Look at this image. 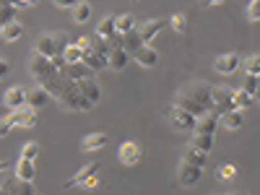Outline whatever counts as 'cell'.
Returning a JSON list of instances; mask_svg holds the SVG:
<instances>
[{"instance_id":"cell-33","label":"cell","mask_w":260,"mask_h":195,"mask_svg":"<svg viewBox=\"0 0 260 195\" xmlns=\"http://www.w3.org/2000/svg\"><path fill=\"white\" fill-rule=\"evenodd\" d=\"M16 6H11V3H6V0H0V26H6L8 21H13L16 18Z\"/></svg>"},{"instance_id":"cell-1","label":"cell","mask_w":260,"mask_h":195,"mask_svg":"<svg viewBox=\"0 0 260 195\" xmlns=\"http://www.w3.org/2000/svg\"><path fill=\"white\" fill-rule=\"evenodd\" d=\"M60 68L55 65V60L52 57H47V55H42V52H31V57H29V73L37 78V83H42V81H47L50 76H55Z\"/></svg>"},{"instance_id":"cell-39","label":"cell","mask_w":260,"mask_h":195,"mask_svg":"<svg viewBox=\"0 0 260 195\" xmlns=\"http://www.w3.org/2000/svg\"><path fill=\"white\" fill-rule=\"evenodd\" d=\"M99 185H102V177H99V172H94V175L83 177V180L78 182V187H83V190H94V187H99Z\"/></svg>"},{"instance_id":"cell-47","label":"cell","mask_w":260,"mask_h":195,"mask_svg":"<svg viewBox=\"0 0 260 195\" xmlns=\"http://www.w3.org/2000/svg\"><path fill=\"white\" fill-rule=\"evenodd\" d=\"M203 3V8H208V6H219V3H224V0H201Z\"/></svg>"},{"instance_id":"cell-19","label":"cell","mask_w":260,"mask_h":195,"mask_svg":"<svg viewBox=\"0 0 260 195\" xmlns=\"http://www.w3.org/2000/svg\"><path fill=\"white\" fill-rule=\"evenodd\" d=\"M107 133H89L83 141H81V151H86V154H91V151H99L107 146Z\"/></svg>"},{"instance_id":"cell-2","label":"cell","mask_w":260,"mask_h":195,"mask_svg":"<svg viewBox=\"0 0 260 195\" xmlns=\"http://www.w3.org/2000/svg\"><path fill=\"white\" fill-rule=\"evenodd\" d=\"M232 94H234V89H229V86H211V110L208 112L224 115V112L234 110Z\"/></svg>"},{"instance_id":"cell-50","label":"cell","mask_w":260,"mask_h":195,"mask_svg":"<svg viewBox=\"0 0 260 195\" xmlns=\"http://www.w3.org/2000/svg\"><path fill=\"white\" fill-rule=\"evenodd\" d=\"M0 39H3V37H0Z\"/></svg>"},{"instance_id":"cell-6","label":"cell","mask_w":260,"mask_h":195,"mask_svg":"<svg viewBox=\"0 0 260 195\" xmlns=\"http://www.w3.org/2000/svg\"><path fill=\"white\" fill-rule=\"evenodd\" d=\"M141 156H143V148H141L138 141H125V143H120V148H117V159H120L122 164H127V167L138 164Z\"/></svg>"},{"instance_id":"cell-49","label":"cell","mask_w":260,"mask_h":195,"mask_svg":"<svg viewBox=\"0 0 260 195\" xmlns=\"http://www.w3.org/2000/svg\"><path fill=\"white\" fill-rule=\"evenodd\" d=\"M6 3H11V6H16V0H6ZM16 8H18V6H16Z\"/></svg>"},{"instance_id":"cell-14","label":"cell","mask_w":260,"mask_h":195,"mask_svg":"<svg viewBox=\"0 0 260 195\" xmlns=\"http://www.w3.org/2000/svg\"><path fill=\"white\" fill-rule=\"evenodd\" d=\"M81 62L89 71H102V68H107V55H102V52L89 47V50H81Z\"/></svg>"},{"instance_id":"cell-45","label":"cell","mask_w":260,"mask_h":195,"mask_svg":"<svg viewBox=\"0 0 260 195\" xmlns=\"http://www.w3.org/2000/svg\"><path fill=\"white\" fill-rule=\"evenodd\" d=\"M76 3H78V0H55V6H57V8H73Z\"/></svg>"},{"instance_id":"cell-28","label":"cell","mask_w":260,"mask_h":195,"mask_svg":"<svg viewBox=\"0 0 260 195\" xmlns=\"http://www.w3.org/2000/svg\"><path fill=\"white\" fill-rule=\"evenodd\" d=\"M130 29H136V18L133 13H122V16H115V31L117 34H125Z\"/></svg>"},{"instance_id":"cell-15","label":"cell","mask_w":260,"mask_h":195,"mask_svg":"<svg viewBox=\"0 0 260 195\" xmlns=\"http://www.w3.org/2000/svg\"><path fill=\"white\" fill-rule=\"evenodd\" d=\"M219 125H224V130H240L245 125V112L242 110H229L224 115H219Z\"/></svg>"},{"instance_id":"cell-23","label":"cell","mask_w":260,"mask_h":195,"mask_svg":"<svg viewBox=\"0 0 260 195\" xmlns=\"http://www.w3.org/2000/svg\"><path fill=\"white\" fill-rule=\"evenodd\" d=\"M34 175H37V169H34V161H31V159H24V156H21V159L16 161V177H18V180H34Z\"/></svg>"},{"instance_id":"cell-25","label":"cell","mask_w":260,"mask_h":195,"mask_svg":"<svg viewBox=\"0 0 260 195\" xmlns=\"http://www.w3.org/2000/svg\"><path fill=\"white\" fill-rule=\"evenodd\" d=\"M232 102H234V110H247V107H252V102H255V96H250L245 89H234V94H232Z\"/></svg>"},{"instance_id":"cell-12","label":"cell","mask_w":260,"mask_h":195,"mask_svg":"<svg viewBox=\"0 0 260 195\" xmlns=\"http://www.w3.org/2000/svg\"><path fill=\"white\" fill-rule=\"evenodd\" d=\"M138 29V37H141V42L143 45H148L151 39H154L161 29H164V18H148V21H143L141 26H136Z\"/></svg>"},{"instance_id":"cell-48","label":"cell","mask_w":260,"mask_h":195,"mask_svg":"<svg viewBox=\"0 0 260 195\" xmlns=\"http://www.w3.org/2000/svg\"><path fill=\"white\" fill-rule=\"evenodd\" d=\"M6 169H8V161H6V159H0V175H3Z\"/></svg>"},{"instance_id":"cell-41","label":"cell","mask_w":260,"mask_h":195,"mask_svg":"<svg viewBox=\"0 0 260 195\" xmlns=\"http://www.w3.org/2000/svg\"><path fill=\"white\" fill-rule=\"evenodd\" d=\"M13 117H11V112L8 115H3V117H0V138H6L8 133H13Z\"/></svg>"},{"instance_id":"cell-37","label":"cell","mask_w":260,"mask_h":195,"mask_svg":"<svg viewBox=\"0 0 260 195\" xmlns=\"http://www.w3.org/2000/svg\"><path fill=\"white\" fill-rule=\"evenodd\" d=\"M242 89H245L250 96H257V73H245V78H242Z\"/></svg>"},{"instance_id":"cell-30","label":"cell","mask_w":260,"mask_h":195,"mask_svg":"<svg viewBox=\"0 0 260 195\" xmlns=\"http://www.w3.org/2000/svg\"><path fill=\"white\" fill-rule=\"evenodd\" d=\"M18 192H21V180L16 175L0 182V195H18Z\"/></svg>"},{"instance_id":"cell-7","label":"cell","mask_w":260,"mask_h":195,"mask_svg":"<svg viewBox=\"0 0 260 195\" xmlns=\"http://www.w3.org/2000/svg\"><path fill=\"white\" fill-rule=\"evenodd\" d=\"M240 55L237 52H226V55H219L213 60V71L216 73H221V76H232V73H237L240 71Z\"/></svg>"},{"instance_id":"cell-34","label":"cell","mask_w":260,"mask_h":195,"mask_svg":"<svg viewBox=\"0 0 260 195\" xmlns=\"http://www.w3.org/2000/svg\"><path fill=\"white\" fill-rule=\"evenodd\" d=\"M62 60L68 62V65L71 62H81V47L76 45V42H68V47L62 50Z\"/></svg>"},{"instance_id":"cell-13","label":"cell","mask_w":260,"mask_h":195,"mask_svg":"<svg viewBox=\"0 0 260 195\" xmlns=\"http://www.w3.org/2000/svg\"><path fill=\"white\" fill-rule=\"evenodd\" d=\"M24 99H26V86H11V89H6V94H3V104L8 107V110L24 107Z\"/></svg>"},{"instance_id":"cell-36","label":"cell","mask_w":260,"mask_h":195,"mask_svg":"<svg viewBox=\"0 0 260 195\" xmlns=\"http://www.w3.org/2000/svg\"><path fill=\"white\" fill-rule=\"evenodd\" d=\"M169 26L175 29L177 34L187 31V16H185V13H172V18H169Z\"/></svg>"},{"instance_id":"cell-17","label":"cell","mask_w":260,"mask_h":195,"mask_svg":"<svg viewBox=\"0 0 260 195\" xmlns=\"http://www.w3.org/2000/svg\"><path fill=\"white\" fill-rule=\"evenodd\" d=\"M127 60H130V52H125L122 47H115V50H110V55H107V68L110 71H122L127 65Z\"/></svg>"},{"instance_id":"cell-16","label":"cell","mask_w":260,"mask_h":195,"mask_svg":"<svg viewBox=\"0 0 260 195\" xmlns=\"http://www.w3.org/2000/svg\"><path fill=\"white\" fill-rule=\"evenodd\" d=\"M216 127H219V115L203 112V115L195 117V127L192 130H201V133H216Z\"/></svg>"},{"instance_id":"cell-18","label":"cell","mask_w":260,"mask_h":195,"mask_svg":"<svg viewBox=\"0 0 260 195\" xmlns=\"http://www.w3.org/2000/svg\"><path fill=\"white\" fill-rule=\"evenodd\" d=\"M187 146L198 148V151H206V154H208V151L213 148V133H201V130H192Z\"/></svg>"},{"instance_id":"cell-29","label":"cell","mask_w":260,"mask_h":195,"mask_svg":"<svg viewBox=\"0 0 260 195\" xmlns=\"http://www.w3.org/2000/svg\"><path fill=\"white\" fill-rule=\"evenodd\" d=\"M182 159L190 161V164H195V167H206V161H208L206 151H198V148H192V146H187V151H185Z\"/></svg>"},{"instance_id":"cell-31","label":"cell","mask_w":260,"mask_h":195,"mask_svg":"<svg viewBox=\"0 0 260 195\" xmlns=\"http://www.w3.org/2000/svg\"><path fill=\"white\" fill-rule=\"evenodd\" d=\"M219 182H229L237 177V167L234 164H221V167H216V175H213Z\"/></svg>"},{"instance_id":"cell-20","label":"cell","mask_w":260,"mask_h":195,"mask_svg":"<svg viewBox=\"0 0 260 195\" xmlns=\"http://www.w3.org/2000/svg\"><path fill=\"white\" fill-rule=\"evenodd\" d=\"M175 104L180 107V110H185V112L195 115V117H198V115H203V112H208V110H206L203 104L192 102V99H187V96H182V94H177V96H175Z\"/></svg>"},{"instance_id":"cell-10","label":"cell","mask_w":260,"mask_h":195,"mask_svg":"<svg viewBox=\"0 0 260 195\" xmlns=\"http://www.w3.org/2000/svg\"><path fill=\"white\" fill-rule=\"evenodd\" d=\"M73 81L78 83V89H81V94H83V96H89L94 104H99L102 89H99V83H96L94 73H91V76H83V78H73Z\"/></svg>"},{"instance_id":"cell-8","label":"cell","mask_w":260,"mask_h":195,"mask_svg":"<svg viewBox=\"0 0 260 195\" xmlns=\"http://www.w3.org/2000/svg\"><path fill=\"white\" fill-rule=\"evenodd\" d=\"M50 99H52V96L47 94L45 86L37 83V86H31V89H26V99H24V104L31 107V110H42V107H45Z\"/></svg>"},{"instance_id":"cell-5","label":"cell","mask_w":260,"mask_h":195,"mask_svg":"<svg viewBox=\"0 0 260 195\" xmlns=\"http://www.w3.org/2000/svg\"><path fill=\"white\" fill-rule=\"evenodd\" d=\"M203 177V167H195V164H190V161H180L177 164V182L182 185V187H190V185H195Z\"/></svg>"},{"instance_id":"cell-38","label":"cell","mask_w":260,"mask_h":195,"mask_svg":"<svg viewBox=\"0 0 260 195\" xmlns=\"http://www.w3.org/2000/svg\"><path fill=\"white\" fill-rule=\"evenodd\" d=\"M245 18L250 21V24H257L260 21V0H250V6L245 11Z\"/></svg>"},{"instance_id":"cell-32","label":"cell","mask_w":260,"mask_h":195,"mask_svg":"<svg viewBox=\"0 0 260 195\" xmlns=\"http://www.w3.org/2000/svg\"><path fill=\"white\" fill-rule=\"evenodd\" d=\"M94 34H99V37H110V34H115V16H104L99 24H96V31Z\"/></svg>"},{"instance_id":"cell-3","label":"cell","mask_w":260,"mask_h":195,"mask_svg":"<svg viewBox=\"0 0 260 195\" xmlns=\"http://www.w3.org/2000/svg\"><path fill=\"white\" fill-rule=\"evenodd\" d=\"M177 94H182V96H187L192 102L203 104L206 110H211V83H206V81H190V83L182 86Z\"/></svg>"},{"instance_id":"cell-42","label":"cell","mask_w":260,"mask_h":195,"mask_svg":"<svg viewBox=\"0 0 260 195\" xmlns=\"http://www.w3.org/2000/svg\"><path fill=\"white\" fill-rule=\"evenodd\" d=\"M52 37H55V52H57V55H62V50L68 47V42H71V39L65 37L62 31H57V34H52Z\"/></svg>"},{"instance_id":"cell-21","label":"cell","mask_w":260,"mask_h":195,"mask_svg":"<svg viewBox=\"0 0 260 195\" xmlns=\"http://www.w3.org/2000/svg\"><path fill=\"white\" fill-rule=\"evenodd\" d=\"M21 34H24V24H18V21H8L6 26H0V37H3L6 42H16L21 39Z\"/></svg>"},{"instance_id":"cell-43","label":"cell","mask_w":260,"mask_h":195,"mask_svg":"<svg viewBox=\"0 0 260 195\" xmlns=\"http://www.w3.org/2000/svg\"><path fill=\"white\" fill-rule=\"evenodd\" d=\"M76 45H78L81 50H89V47H91V37H78Z\"/></svg>"},{"instance_id":"cell-27","label":"cell","mask_w":260,"mask_h":195,"mask_svg":"<svg viewBox=\"0 0 260 195\" xmlns=\"http://www.w3.org/2000/svg\"><path fill=\"white\" fill-rule=\"evenodd\" d=\"M89 18H91V6L86 3V0H78V3L73 6V21L76 24H86Z\"/></svg>"},{"instance_id":"cell-40","label":"cell","mask_w":260,"mask_h":195,"mask_svg":"<svg viewBox=\"0 0 260 195\" xmlns=\"http://www.w3.org/2000/svg\"><path fill=\"white\" fill-rule=\"evenodd\" d=\"M37 154H39V143L37 141H29V143H24V148H21V156L24 159H37Z\"/></svg>"},{"instance_id":"cell-46","label":"cell","mask_w":260,"mask_h":195,"mask_svg":"<svg viewBox=\"0 0 260 195\" xmlns=\"http://www.w3.org/2000/svg\"><path fill=\"white\" fill-rule=\"evenodd\" d=\"M34 3H37V0H16L18 8H29V6H34Z\"/></svg>"},{"instance_id":"cell-35","label":"cell","mask_w":260,"mask_h":195,"mask_svg":"<svg viewBox=\"0 0 260 195\" xmlns=\"http://www.w3.org/2000/svg\"><path fill=\"white\" fill-rule=\"evenodd\" d=\"M240 68H245V73H260V55H247L245 60H240Z\"/></svg>"},{"instance_id":"cell-22","label":"cell","mask_w":260,"mask_h":195,"mask_svg":"<svg viewBox=\"0 0 260 195\" xmlns=\"http://www.w3.org/2000/svg\"><path fill=\"white\" fill-rule=\"evenodd\" d=\"M34 50L42 52V55H47V57H55V37L52 34H42L37 42H34Z\"/></svg>"},{"instance_id":"cell-44","label":"cell","mask_w":260,"mask_h":195,"mask_svg":"<svg viewBox=\"0 0 260 195\" xmlns=\"http://www.w3.org/2000/svg\"><path fill=\"white\" fill-rule=\"evenodd\" d=\"M8 73H11V65H8V60L0 57V78H6Z\"/></svg>"},{"instance_id":"cell-24","label":"cell","mask_w":260,"mask_h":195,"mask_svg":"<svg viewBox=\"0 0 260 195\" xmlns=\"http://www.w3.org/2000/svg\"><path fill=\"white\" fill-rule=\"evenodd\" d=\"M94 172H99V164H96V161H89V164H83V167H81V169L76 172V175H73V177H71L68 182H65V187H76V185H78V182H81L83 177L94 175Z\"/></svg>"},{"instance_id":"cell-4","label":"cell","mask_w":260,"mask_h":195,"mask_svg":"<svg viewBox=\"0 0 260 195\" xmlns=\"http://www.w3.org/2000/svg\"><path fill=\"white\" fill-rule=\"evenodd\" d=\"M164 115H167L169 125L175 127V130H192V127H195V115H190V112L180 110L177 104L167 107V110H164Z\"/></svg>"},{"instance_id":"cell-9","label":"cell","mask_w":260,"mask_h":195,"mask_svg":"<svg viewBox=\"0 0 260 195\" xmlns=\"http://www.w3.org/2000/svg\"><path fill=\"white\" fill-rule=\"evenodd\" d=\"M11 117H13V125L16 127H34L37 125V110H31V107H18V110H11Z\"/></svg>"},{"instance_id":"cell-11","label":"cell","mask_w":260,"mask_h":195,"mask_svg":"<svg viewBox=\"0 0 260 195\" xmlns=\"http://www.w3.org/2000/svg\"><path fill=\"white\" fill-rule=\"evenodd\" d=\"M133 60L141 65V68H156L159 62V52L151 47V45H141L136 52H133Z\"/></svg>"},{"instance_id":"cell-26","label":"cell","mask_w":260,"mask_h":195,"mask_svg":"<svg viewBox=\"0 0 260 195\" xmlns=\"http://www.w3.org/2000/svg\"><path fill=\"white\" fill-rule=\"evenodd\" d=\"M141 45H143V42H141V37H138V29H130V31L122 34V50H125V52H136Z\"/></svg>"}]
</instances>
